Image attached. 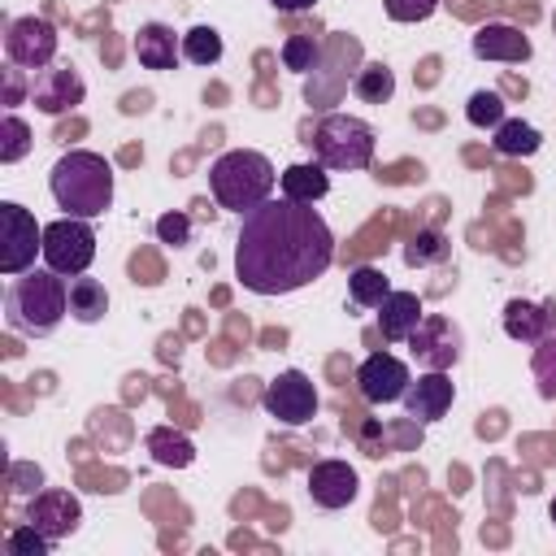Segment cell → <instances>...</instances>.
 Returning a JSON list of instances; mask_svg holds the SVG:
<instances>
[{"label":"cell","mask_w":556,"mask_h":556,"mask_svg":"<svg viewBox=\"0 0 556 556\" xmlns=\"http://www.w3.org/2000/svg\"><path fill=\"white\" fill-rule=\"evenodd\" d=\"M334 261V235L300 200H265L239 217L235 278L256 295H287L321 278Z\"/></svg>","instance_id":"cell-1"},{"label":"cell","mask_w":556,"mask_h":556,"mask_svg":"<svg viewBox=\"0 0 556 556\" xmlns=\"http://www.w3.org/2000/svg\"><path fill=\"white\" fill-rule=\"evenodd\" d=\"M70 313V282L56 269H26L4 291V321L22 334H52Z\"/></svg>","instance_id":"cell-2"},{"label":"cell","mask_w":556,"mask_h":556,"mask_svg":"<svg viewBox=\"0 0 556 556\" xmlns=\"http://www.w3.org/2000/svg\"><path fill=\"white\" fill-rule=\"evenodd\" d=\"M48 187H52V200L70 217H87L91 222L113 204V165L100 152L74 148L52 165Z\"/></svg>","instance_id":"cell-3"},{"label":"cell","mask_w":556,"mask_h":556,"mask_svg":"<svg viewBox=\"0 0 556 556\" xmlns=\"http://www.w3.org/2000/svg\"><path fill=\"white\" fill-rule=\"evenodd\" d=\"M274 165L269 156L252 152V148H235V152H222L213 165H208V191L222 208L230 213H252L256 204H265L274 195Z\"/></svg>","instance_id":"cell-4"},{"label":"cell","mask_w":556,"mask_h":556,"mask_svg":"<svg viewBox=\"0 0 556 556\" xmlns=\"http://www.w3.org/2000/svg\"><path fill=\"white\" fill-rule=\"evenodd\" d=\"M326 169H365L374 161V126L348 113H326L304 139Z\"/></svg>","instance_id":"cell-5"},{"label":"cell","mask_w":556,"mask_h":556,"mask_svg":"<svg viewBox=\"0 0 556 556\" xmlns=\"http://www.w3.org/2000/svg\"><path fill=\"white\" fill-rule=\"evenodd\" d=\"M35 252H43V226L35 222L30 208L4 200L0 204V274L17 278L35 269Z\"/></svg>","instance_id":"cell-6"},{"label":"cell","mask_w":556,"mask_h":556,"mask_svg":"<svg viewBox=\"0 0 556 556\" xmlns=\"http://www.w3.org/2000/svg\"><path fill=\"white\" fill-rule=\"evenodd\" d=\"M43 261L56 274H87V265L96 261V230L87 217H61L43 226Z\"/></svg>","instance_id":"cell-7"},{"label":"cell","mask_w":556,"mask_h":556,"mask_svg":"<svg viewBox=\"0 0 556 556\" xmlns=\"http://www.w3.org/2000/svg\"><path fill=\"white\" fill-rule=\"evenodd\" d=\"M261 404H265V413L278 417L282 426H304V421L317 417V387H313V378H308L304 369H282V374L265 387Z\"/></svg>","instance_id":"cell-8"},{"label":"cell","mask_w":556,"mask_h":556,"mask_svg":"<svg viewBox=\"0 0 556 556\" xmlns=\"http://www.w3.org/2000/svg\"><path fill=\"white\" fill-rule=\"evenodd\" d=\"M4 56L22 70H48L56 56V30L48 17H17L4 35Z\"/></svg>","instance_id":"cell-9"},{"label":"cell","mask_w":556,"mask_h":556,"mask_svg":"<svg viewBox=\"0 0 556 556\" xmlns=\"http://www.w3.org/2000/svg\"><path fill=\"white\" fill-rule=\"evenodd\" d=\"M408 348H413L417 365H426V369H452V365L460 361L465 339H460V330H456L447 317L430 313V317H421V326L408 334Z\"/></svg>","instance_id":"cell-10"},{"label":"cell","mask_w":556,"mask_h":556,"mask_svg":"<svg viewBox=\"0 0 556 556\" xmlns=\"http://www.w3.org/2000/svg\"><path fill=\"white\" fill-rule=\"evenodd\" d=\"M408 382H413L408 378V365L400 356H391V352H374L356 369V387H361V395L369 404H395V400H404Z\"/></svg>","instance_id":"cell-11"},{"label":"cell","mask_w":556,"mask_h":556,"mask_svg":"<svg viewBox=\"0 0 556 556\" xmlns=\"http://www.w3.org/2000/svg\"><path fill=\"white\" fill-rule=\"evenodd\" d=\"M26 521H30L39 534H48V539L56 543V539H65V534L78 530L83 504H78L74 491H35L30 504H26Z\"/></svg>","instance_id":"cell-12"},{"label":"cell","mask_w":556,"mask_h":556,"mask_svg":"<svg viewBox=\"0 0 556 556\" xmlns=\"http://www.w3.org/2000/svg\"><path fill=\"white\" fill-rule=\"evenodd\" d=\"M83 96H87V87H83V78H78L74 65H48V70H39L35 83H30V100H35V109H43L48 117H61V113L78 109Z\"/></svg>","instance_id":"cell-13"},{"label":"cell","mask_w":556,"mask_h":556,"mask_svg":"<svg viewBox=\"0 0 556 556\" xmlns=\"http://www.w3.org/2000/svg\"><path fill=\"white\" fill-rule=\"evenodd\" d=\"M356 491H361V478H356V469L348 460H317L308 469V500L317 508H330V513L348 508L356 500Z\"/></svg>","instance_id":"cell-14"},{"label":"cell","mask_w":556,"mask_h":556,"mask_svg":"<svg viewBox=\"0 0 556 556\" xmlns=\"http://www.w3.org/2000/svg\"><path fill=\"white\" fill-rule=\"evenodd\" d=\"M452 400H456V387H452V378H447L443 369H426V374H421L417 382H408V391H404V408H408V417L421 421V426L447 417Z\"/></svg>","instance_id":"cell-15"},{"label":"cell","mask_w":556,"mask_h":556,"mask_svg":"<svg viewBox=\"0 0 556 556\" xmlns=\"http://www.w3.org/2000/svg\"><path fill=\"white\" fill-rule=\"evenodd\" d=\"M473 56L478 61H508V65H521L530 61V39L508 26V22H486L473 30Z\"/></svg>","instance_id":"cell-16"},{"label":"cell","mask_w":556,"mask_h":556,"mask_svg":"<svg viewBox=\"0 0 556 556\" xmlns=\"http://www.w3.org/2000/svg\"><path fill=\"white\" fill-rule=\"evenodd\" d=\"M504 330L517 343H543L556 330V300L530 304V300H508L504 304Z\"/></svg>","instance_id":"cell-17"},{"label":"cell","mask_w":556,"mask_h":556,"mask_svg":"<svg viewBox=\"0 0 556 556\" xmlns=\"http://www.w3.org/2000/svg\"><path fill=\"white\" fill-rule=\"evenodd\" d=\"M421 300L413 295V291H391L382 304H378V330H382V339H391V343H404L417 326H421Z\"/></svg>","instance_id":"cell-18"},{"label":"cell","mask_w":556,"mask_h":556,"mask_svg":"<svg viewBox=\"0 0 556 556\" xmlns=\"http://www.w3.org/2000/svg\"><path fill=\"white\" fill-rule=\"evenodd\" d=\"M178 52H182V43L174 39L169 26H161V22L139 26V35H135V56H139L143 70H161V74H165V70L178 65Z\"/></svg>","instance_id":"cell-19"},{"label":"cell","mask_w":556,"mask_h":556,"mask_svg":"<svg viewBox=\"0 0 556 556\" xmlns=\"http://www.w3.org/2000/svg\"><path fill=\"white\" fill-rule=\"evenodd\" d=\"M278 187L287 200H300V204H313L330 191V178H326V165L321 161H300V165H287L278 174Z\"/></svg>","instance_id":"cell-20"},{"label":"cell","mask_w":556,"mask_h":556,"mask_svg":"<svg viewBox=\"0 0 556 556\" xmlns=\"http://www.w3.org/2000/svg\"><path fill=\"white\" fill-rule=\"evenodd\" d=\"M104 313H109V291H104V282L74 274V278H70V317L83 321V326H91V321H100Z\"/></svg>","instance_id":"cell-21"},{"label":"cell","mask_w":556,"mask_h":556,"mask_svg":"<svg viewBox=\"0 0 556 556\" xmlns=\"http://www.w3.org/2000/svg\"><path fill=\"white\" fill-rule=\"evenodd\" d=\"M387 295H391V282H387V274L378 265H356L348 274V300L356 308H378Z\"/></svg>","instance_id":"cell-22"},{"label":"cell","mask_w":556,"mask_h":556,"mask_svg":"<svg viewBox=\"0 0 556 556\" xmlns=\"http://www.w3.org/2000/svg\"><path fill=\"white\" fill-rule=\"evenodd\" d=\"M148 452L156 456V465H169V469H182V465L195 460L191 439L178 434V430H169V426H156V430L148 434Z\"/></svg>","instance_id":"cell-23"},{"label":"cell","mask_w":556,"mask_h":556,"mask_svg":"<svg viewBox=\"0 0 556 556\" xmlns=\"http://www.w3.org/2000/svg\"><path fill=\"white\" fill-rule=\"evenodd\" d=\"M352 91H356L365 104H387V100L395 96V74H391V65H387V61H369V65H361Z\"/></svg>","instance_id":"cell-24"},{"label":"cell","mask_w":556,"mask_h":556,"mask_svg":"<svg viewBox=\"0 0 556 556\" xmlns=\"http://www.w3.org/2000/svg\"><path fill=\"white\" fill-rule=\"evenodd\" d=\"M447 252H452L447 235L434 230V226H426V230H417V235L404 243V265H413V269H421V265H439V261H447Z\"/></svg>","instance_id":"cell-25"},{"label":"cell","mask_w":556,"mask_h":556,"mask_svg":"<svg viewBox=\"0 0 556 556\" xmlns=\"http://www.w3.org/2000/svg\"><path fill=\"white\" fill-rule=\"evenodd\" d=\"M539 130L530 126V122H500L495 126V152H504V156H530V152H539Z\"/></svg>","instance_id":"cell-26"},{"label":"cell","mask_w":556,"mask_h":556,"mask_svg":"<svg viewBox=\"0 0 556 556\" xmlns=\"http://www.w3.org/2000/svg\"><path fill=\"white\" fill-rule=\"evenodd\" d=\"M182 56L191 65H217L222 61V35L213 26H191L182 35Z\"/></svg>","instance_id":"cell-27"},{"label":"cell","mask_w":556,"mask_h":556,"mask_svg":"<svg viewBox=\"0 0 556 556\" xmlns=\"http://www.w3.org/2000/svg\"><path fill=\"white\" fill-rule=\"evenodd\" d=\"M26 152H30V126H26L17 113H4V122H0V161L13 165V161H22Z\"/></svg>","instance_id":"cell-28"},{"label":"cell","mask_w":556,"mask_h":556,"mask_svg":"<svg viewBox=\"0 0 556 556\" xmlns=\"http://www.w3.org/2000/svg\"><path fill=\"white\" fill-rule=\"evenodd\" d=\"M282 65L295 70V74L317 70V65H321V48H317V39H313V35H291V39L282 43Z\"/></svg>","instance_id":"cell-29"},{"label":"cell","mask_w":556,"mask_h":556,"mask_svg":"<svg viewBox=\"0 0 556 556\" xmlns=\"http://www.w3.org/2000/svg\"><path fill=\"white\" fill-rule=\"evenodd\" d=\"M465 117L478 126V130H495L500 122H504V96L500 91H473L469 96V104H465Z\"/></svg>","instance_id":"cell-30"},{"label":"cell","mask_w":556,"mask_h":556,"mask_svg":"<svg viewBox=\"0 0 556 556\" xmlns=\"http://www.w3.org/2000/svg\"><path fill=\"white\" fill-rule=\"evenodd\" d=\"M4 543H9V552H13V556H48V547H52V539H48V534H39L30 521L13 526Z\"/></svg>","instance_id":"cell-31"},{"label":"cell","mask_w":556,"mask_h":556,"mask_svg":"<svg viewBox=\"0 0 556 556\" xmlns=\"http://www.w3.org/2000/svg\"><path fill=\"white\" fill-rule=\"evenodd\" d=\"M382 4L391 22H426L439 9V0H382Z\"/></svg>","instance_id":"cell-32"},{"label":"cell","mask_w":556,"mask_h":556,"mask_svg":"<svg viewBox=\"0 0 556 556\" xmlns=\"http://www.w3.org/2000/svg\"><path fill=\"white\" fill-rule=\"evenodd\" d=\"M156 239L169 243V248H182V243L191 239V222H187L182 213H165V217L156 222Z\"/></svg>","instance_id":"cell-33"},{"label":"cell","mask_w":556,"mask_h":556,"mask_svg":"<svg viewBox=\"0 0 556 556\" xmlns=\"http://www.w3.org/2000/svg\"><path fill=\"white\" fill-rule=\"evenodd\" d=\"M13 491H39L43 486V469L39 465H13Z\"/></svg>","instance_id":"cell-34"},{"label":"cell","mask_w":556,"mask_h":556,"mask_svg":"<svg viewBox=\"0 0 556 556\" xmlns=\"http://www.w3.org/2000/svg\"><path fill=\"white\" fill-rule=\"evenodd\" d=\"M22 96H26V83H22V65H13V61H9V70H4V104L13 109V104H22Z\"/></svg>","instance_id":"cell-35"},{"label":"cell","mask_w":556,"mask_h":556,"mask_svg":"<svg viewBox=\"0 0 556 556\" xmlns=\"http://www.w3.org/2000/svg\"><path fill=\"white\" fill-rule=\"evenodd\" d=\"M130 274H135V282H148V287L161 282V265H156L148 252H139V256L130 261Z\"/></svg>","instance_id":"cell-36"},{"label":"cell","mask_w":556,"mask_h":556,"mask_svg":"<svg viewBox=\"0 0 556 556\" xmlns=\"http://www.w3.org/2000/svg\"><path fill=\"white\" fill-rule=\"evenodd\" d=\"M148 104H152V96H148V91H130V96L122 100V113H143Z\"/></svg>","instance_id":"cell-37"},{"label":"cell","mask_w":556,"mask_h":556,"mask_svg":"<svg viewBox=\"0 0 556 556\" xmlns=\"http://www.w3.org/2000/svg\"><path fill=\"white\" fill-rule=\"evenodd\" d=\"M278 13H304V9H313L317 0H269Z\"/></svg>","instance_id":"cell-38"},{"label":"cell","mask_w":556,"mask_h":556,"mask_svg":"<svg viewBox=\"0 0 556 556\" xmlns=\"http://www.w3.org/2000/svg\"><path fill=\"white\" fill-rule=\"evenodd\" d=\"M161 356H165V361H178V343H174V339H165V343H161Z\"/></svg>","instance_id":"cell-39"},{"label":"cell","mask_w":556,"mask_h":556,"mask_svg":"<svg viewBox=\"0 0 556 556\" xmlns=\"http://www.w3.org/2000/svg\"><path fill=\"white\" fill-rule=\"evenodd\" d=\"M552 521H556V500H552Z\"/></svg>","instance_id":"cell-40"}]
</instances>
